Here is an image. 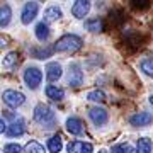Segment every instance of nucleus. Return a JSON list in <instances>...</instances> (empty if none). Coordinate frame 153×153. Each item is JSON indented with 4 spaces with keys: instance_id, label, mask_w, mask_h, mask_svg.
Instances as JSON below:
<instances>
[{
    "instance_id": "obj_1",
    "label": "nucleus",
    "mask_w": 153,
    "mask_h": 153,
    "mask_svg": "<svg viewBox=\"0 0 153 153\" xmlns=\"http://www.w3.org/2000/svg\"><path fill=\"white\" fill-rule=\"evenodd\" d=\"M83 41L78 36L75 34H65V36H61L58 41L55 43V51H60V53H75L78 49L82 48Z\"/></svg>"
},
{
    "instance_id": "obj_2",
    "label": "nucleus",
    "mask_w": 153,
    "mask_h": 153,
    "mask_svg": "<svg viewBox=\"0 0 153 153\" xmlns=\"http://www.w3.org/2000/svg\"><path fill=\"white\" fill-rule=\"evenodd\" d=\"M34 119H36V123L46 126V128H53L55 126V112L48 105L38 104L34 107Z\"/></svg>"
},
{
    "instance_id": "obj_3",
    "label": "nucleus",
    "mask_w": 153,
    "mask_h": 153,
    "mask_svg": "<svg viewBox=\"0 0 153 153\" xmlns=\"http://www.w3.org/2000/svg\"><path fill=\"white\" fill-rule=\"evenodd\" d=\"M41 80H43V73H41L39 68H36V66L26 68V71H24V82H26V85L29 88H38Z\"/></svg>"
},
{
    "instance_id": "obj_4",
    "label": "nucleus",
    "mask_w": 153,
    "mask_h": 153,
    "mask_svg": "<svg viewBox=\"0 0 153 153\" xmlns=\"http://www.w3.org/2000/svg\"><path fill=\"white\" fill-rule=\"evenodd\" d=\"M2 99H4V102L9 107H12V109H16V107H19V105H22L26 102L24 94L17 92V90H5V92L2 94Z\"/></svg>"
},
{
    "instance_id": "obj_5",
    "label": "nucleus",
    "mask_w": 153,
    "mask_h": 153,
    "mask_svg": "<svg viewBox=\"0 0 153 153\" xmlns=\"http://www.w3.org/2000/svg\"><path fill=\"white\" fill-rule=\"evenodd\" d=\"M68 83L71 87H80L83 83V71L78 63H70L68 66Z\"/></svg>"
},
{
    "instance_id": "obj_6",
    "label": "nucleus",
    "mask_w": 153,
    "mask_h": 153,
    "mask_svg": "<svg viewBox=\"0 0 153 153\" xmlns=\"http://www.w3.org/2000/svg\"><path fill=\"white\" fill-rule=\"evenodd\" d=\"M38 10H39L38 2H27V4L24 5L22 14H21L22 24H31V21H34V19H36V16H38Z\"/></svg>"
},
{
    "instance_id": "obj_7",
    "label": "nucleus",
    "mask_w": 153,
    "mask_h": 153,
    "mask_svg": "<svg viewBox=\"0 0 153 153\" xmlns=\"http://www.w3.org/2000/svg\"><path fill=\"white\" fill-rule=\"evenodd\" d=\"M88 117L92 119V123L95 126H102V124L107 123L109 114H107V111L102 109V107H92V109L88 111Z\"/></svg>"
},
{
    "instance_id": "obj_8",
    "label": "nucleus",
    "mask_w": 153,
    "mask_h": 153,
    "mask_svg": "<svg viewBox=\"0 0 153 153\" xmlns=\"http://www.w3.org/2000/svg\"><path fill=\"white\" fill-rule=\"evenodd\" d=\"M152 121H153V116L150 112H136L134 116L129 117V124L136 126V128H143V126L152 124Z\"/></svg>"
},
{
    "instance_id": "obj_9",
    "label": "nucleus",
    "mask_w": 153,
    "mask_h": 153,
    "mask_svg": "<svg viewBox=\"0 0 153 153\" xmlns=\"http://www.w3.org/2000/svg\"><path fill=\"white\" fill-rule=\"evenodd\" d=\"M88 10H90V2H88V0H78V2H75L73 7H71V14H73L76 19L85 17L88 14Z\"/></svg>"
},
{
    "instance_id": "obj_10",
    "label": "nucleus",
    "mask_w": 153,
    "mask_h": 153,
    "mask_svg": "<svg viewBox=\"0 0 153 153\" xmlns=\"http://www.w3.org/2000/svg\"><path fill=\"white\" fill-rule=\"evenodd\" d=\"M66 150H68V153H92L94 146L85 141H70Z\"/></svg>"
},
{
    "instance_id": "obj_11",
    "label": "nucleus",
    "mask_w": 153,
    "mask_h": 153,
    "mask_svg": "<svg viewBox=\"0 0 153 153\" xmlns=\"http://www.w3.org/2000/svg\"><path fill=\"white\" fill-rule=\"evenodd\" d=\"M24 131H26V123L22 119H17L7 126V136H10V138L21 136V134H24Z\"/></svg>"
},
{
    "instance_id": "obj_12",
    "label": "nucleus",
    "mask_w": 153,
    "mask_h": 153,
    "mask_svg": "<svg viewBox=\"0 0 153 153\" xmlns=\"http://www.w3.org/2000/svg\"><path fill=\"white\" fill-rule=\"evenodd\" d=\"M61 73H63V70H61V66L58 65V63H48L46 65V78H48L49 82H56V80H60L61 78Z\"/></svg>"
},
{
    "instance_id": "obj_13",
    "label": "nucleus",
    "mask_w": 153,
    "mask_h": 153,
    "mask_svg": "<svg viewBox=\"0 0 153 153\" xmlns=\"http://www.w3.org/2000/svg\"><path fill=\"white\" fill-rule=\"evenodd\" d=\"M66 129H68L70 134H75V136L82 134L83 133L82 119H78V117H68V119H66Z\"/></svg>"
},
{
    "instance_id": "obj_14",
    "label": "nucleus",
    "mask_w": 153,
    "mask_h": 153,
    "mask_svg": "<svg viewBox=\"0 0 153 153\" xmlns=\"http://www.w3.org/2000/svg\"><path fill=\"white\" fill-rule=\"evenodd\" d=\"M61 10L58 9L56 5H51V7H48L46 10H44V24L46 22H55V21H58V19H61Z\"/></svg>"
},
{
    "instance_id": "obj_15",
    "label": "nucleus",
    "mask_w": 153,
    "mask_h": 153,
    "mask_svg": "<svg viewBox=\"0 0 153 153\" xmlns=\"http://www.w3.org/2000/svg\"><path fill=\"white\" fill-rule=\"evenodd\" d=\"M46 97L58 102V100H61V99L65 97V92H63V88L56 87V85H48L46 87Z\"/></svg>"
},
{
    "instance_id": "obj_16",
    "label": "nucleus",
    "mask_w": 153,
    "mask_h": 153,
    "mask_svg": "<svg viewBox=\"0 0 153 153\" xmlns=\"http://www.w3.org/2000/svg\"><path fill=\"white\" fill-rule=\"evenodd\" d=\"M85 27H87V31H90V33H100V31L104 29V21L99 19V17L88 19V21L85 22Z\"/></svg>"
},
{
    "instance_id": "obj_17",
    "label": "nucleus",
    "mask_w": 153,
    "mask_h": 153,
    "mask_svg": "<svg viewBox=\"0 0 153 153\" xmlns=\"http://www.w3.org/2000/svg\"><path fill=\"white\" fill-rule=\"evenodd\" d=\"M12 17V10L9 5H0V27H5L9 26Z\"/></svg>"
},
{
    "instance_id": "obj_18",
    "label": "nucleus",
    "mask_w": 153,
    "mask_h": 153,
    "mask_svg": "<svg viewBox=\"0 0 153 153\" xmlns=\"http://www.w3.org/2000/svg\"><path fill=\"white\" fill-rule=\"evenodd\" d=\"M126 44H129V46H133V49H138L141 48V34L138 33H128L126 34Z\"/></svg>"
},
{
    "instance_id": "obj_19",
    "label": "nucleus",
    "mask_w": 153,
    "mask_h": 153,
    "mask_svg": "<svg viewBox=\"0 0 153 153\" xmlns=\"http://www.w3.org/2000/svg\"><path fill=\"white\" fill-rule=\"evenodd\" d=\"M61 148H63V141H61L60 134L49 138V141H48V150H49V152H51V153H60Z\"/></svg>"
},
{
    "instance_id": "obj_20",
    "label": "nucleus",
    "mask_w": 153,
    "mask_h": 153,
    "mask_svg": "<svg viewBox=\"0 0 153 153\" xmlns=\"http://www.w3.org/2000/svg\"><path fill=\"white\" fill-rule=\"evenodd\" d=\"M36 38H38L39 41H46V39L49 38V29H48V24L41 22V24H38V26H36Z\"/></svg>"
},
{
    "instance_id": "obj_21",
    "label": "nucleus",
    "mask_w": 153,
    "mask_h": 153,
    "mask_svg": "<svg viewBox=\"0 0 153 153\" xmlns=\"http://www.w3.org/2000/svg\"><path fill=\"white\" fill-rule=\"evenodd\" d=\"M136 153H152V140H148V138L138 140Z\"/></svg>"
},
{
    "instance_id": "obj_22",
    "label": "nucleus",
    "mask_w": 153,
    "mask_h": 153,
    "mask_svg": "<svg viewBox=\"0 0 153 153\" xmlns=\"http://www.w3.org/2000/svg\"><path fill=\"white\" fill-rule=\"evenodd\" d=\"M87 99L92 100V102H104L105 100V94L102 90H92V92L87 94Z\"/></svg>"
},
{
    "instance_id": "obj_23",
    "label": "nucleus",
    "mask_w": 153,
    "mask_h": 153,
    "mask_svg": "<svg viewBox=\"0 0 153 153\" xmlns=\"http://www.w3.org/2000/svg\"><path fill=\"white\" fill-rule=\"evenodd\" d=\"M26 153H44V146L38 141H29L26 145Z\"/></svg>"
},
{
    "instance_id": "obj_24",
    "label": "nucleus",
    "mask_w": 153,
    "mask_h": 153,
    "mask_svg": "<svg viewBox=\"0 0 153 153\" xmlns=\"http://www.w3.org/2000/svg\"><path fill=\"white\" fill-rule=\"evenodd\" d=\"M111 153H133V146L129 143H119V145L112 146Z\"/></svg>"
},
{
    "instance_id": "obj_25",
    "label": "nucleus",
    "mask_w": 153,
    "mask_h": 153,
    "mask_svg": "<svg viewBox=\"0 0 153 153\" xmlns=\"http://www.w3.org/2000/svg\"><path fill=\"white\" fill-rule=\"evenodd\" d=\"M141 70L146 73L148 76H153V58H146V60L141 61Z\"/></svg>"
},
{
    "instance_id": "obj_26",
    "label": "nucleus",
    "mask_w": 153,
    "mask_h": 153,
    "mask_svg": "<svg viewBox=\"0 0 153 153\" xmlns=\"http://www.w3.org/2000/svg\"><path fill=\"white\" fill-rule=\"evenodd\" d=\"M17 58H19V55H17L16 51L9 53V55L4 58V66H5V68H12V66L17 63Z\"/></svg>"
},
{
    "instance_id": "obj_27",
    "label": "nucleus",
    "mask_w": 153,
    "mask_h": 153,
    "mask_svg": "<svg viewBox=\"0 0 153 153\" xmlns=\"http://www.w3.org/2000/svg\"><path fill=\"white\" fill-rule=\"evenodd\" d=\"M53 51H55L53 48H48V49H31V53L34 55V58H39V60L48 58V56L53 53Z\"/></svg>"
},
{
    "instance_id": "obj_28",
    "label": "nucleus",
    "mask_w": 153,
    "mask_h": 153,
    "mask_svg": "<svg viewBox=\"0 0 153 153\" xmlns=\"http://www.w3.org/2000/svg\"><path fill=\"white\" fill-rule=\"evenodd\" d=\"M5 153H22V148L17 145V143H9V145H5Z\"/></svg>"
},
{
    "instance_id": "obj_29",
    "label": "nucleus",
    "mask_w": 153,
    "mask_h": 153,
    "mask_svg": "<svg viewBox=\"0 0 153 153\" xmlns=\"http://www.w3.org/2000/svg\"><path fill=\"white\" fill-rule=\"evenodd\" d=\"M134 9H148L150 7V2L148 0H141V2H138V0H133V2H129Z\"/></svg>"
},
{
    "instance_id": "obj_30",
    "label": "nucleus",
    "mask_w": 153,
    "mask_h": 153,
    "mask_svg": "<svg viewBox=\"0 0 153 153\" xmlns=\"http://www.w3.org/2000/svg\"><path fill=\"white\" fill-rule=\"evenodd\" d=\"M5 46H7V39H4L0 36V48H5Z\"/></svg>"
},
{
    "instance_id": "obj_31",
    "label": "nucleus",
    "mask_w": 153,
    "mask_h": 153,
    "mask_svg": "<svg viewBox=\"0 0 153 153\" xmlns=\"http://www.w3.org/2000/svg\"><path fill=\"white\" fill-rule=\"evenodd\" d=\"M2 131H4V121L0 119V134H2Z\"/></svg>"
},
{
    "instance_id": "obj_32",
    "label": "nucleus",
    "mask_w": 153,
    "mask_h": 153,
    "mask_svg": "<svg viewBox=\"0 0 153 153\" xmlns=\"http://www.w3.org/2000/svg\"><path fill=\"white\" fill-rule=\"evenodd\" d=\"M150 104L153 105V95H152V97H150Z\"/></svg>"
},
{
    "instance_id": "obj_33",
    "label": "nucleus",
    "mask_w": 153,
    "mask_h": 153,
    "mask_svg": "<svg viewBox=\"0 0 153 153\" xmlns=\"http://www.w3.org/2000/svg\"><path fill=\"white\" fill-rule=\"evenodd\" d=\"M99 153H107V152H105V150H100V152H99Z\"/></svg>"
}]
</instances>
